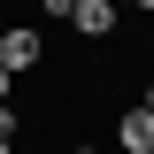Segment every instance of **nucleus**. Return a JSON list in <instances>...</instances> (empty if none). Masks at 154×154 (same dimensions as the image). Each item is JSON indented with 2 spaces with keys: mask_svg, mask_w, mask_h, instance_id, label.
<instances>
[{
  "mask_svg": "<svg viewBox=\"0 0 154 154\" xmlns=\"http://www.w3.org/2000/svg\"><path fill=\"white\" fill-rule=\"evenodd\" d=\"M38 62H46V38L31 31V23H0V69H38Z\"/></svg>",
  "mask_w": 154,
  "mask_h": 154,
  "instance_id": "nucleus-1",
  "label": "nucleus"
},
{
  "mask_svg": "<svg viewBox=\"0 0 154 154\" xmlns=\"http://www.w3.org/2000/svg\"><path fill=\"white\" fill-rule=\"evenodd\" d=\"M116 8H123V0H69V31L77 38H116Z\"/></svg>",
  "mask_w": 154,
  "mask_h": 154,
  "instance_id": "nucleus-2",
  "label": "nucleus"
},
{
  "mask_svg": "<svg viewBox=\"0 0 154 154\" xmlns=\"http://www.w3.org/2000/svg\"><path fill=\"white\" fill-rule=\"evenodd\" d=\"M116 146H123V154H154V108L131 100V108L116 116Z\"/></svg>",
  "mask_w": 154,
  "mask_h": 154,
  "instance_id": "nucleus-3",
  "label": "nucleus"
},
{
  "mask_svg": "<svg viewBox=\"0 0 154 154\" xmlns=\"http://www.w3.org/2000/svg\"><path fill=\"white\" fill-rule=\"evenodd\" d=\"M38 8H46V16H62V23H69V0H38Z\"/></svg>",
  "mask_w": 154,
  "mask_h": 154,
  "instance_id": "nucleus-4",
  "label": "nucleus"
},
{
  "mask_svg": "<svg viewBox=\"0 0 154 154\" xmlns=\"http://www.w3.org/2000/svg\"><path fill=\"white\" fill-rule=\"evenodd\" d=\"M0 100H16V69H0Z\"/></svg>",
  "mask_w": 154,
  "mask_h": 154,
  "instance_id": "nucleus-5",
  "label": "nucleus"
},
{
  "mask_svg": "<svg viewBox=\"0 0 154 154\" xmlns=\"http://www.w3.org/2000/svg\"><path fill=\"white\" fill-rule=\"evenodd\" d=\"M139 108H154V77H146V85H139Z\"/></svg>",
  "mask_w": 154,
  "mask_h": 154,
  "instance_id": "nucleus-6",
  "label": "nucleus"
},
{
  "mask_svg": "<svg viewBox=\"0 0 154 154\" xmlns=\"http://www.w3.org/2000/svg\"><path fill=\"white\" fill-rule=\"evenodd\" d=\"M0 154H16V139H0Z\"/></svg>",
  "mask_w": 154,
  "mask_h": 154,
  "instance_id": "nucleus-7",
  "label": "nucleus"
},
{
  "mask_svg": "<svg viewBox=\"0 0 154 154\" xmlns=\"http://www.w3.org/2000/svg\"><path fill=\"white\" fill-rule=\"evenodd\" d=\"M131 8H146V16H154V0H131Z\"/></svg>",
  "mask_w": 154,
  "mask_h": 154,
  "instance_id": "nucleus-8",
  "label": "nucleus"
},
{
  "mask_svg": "<svg viewBox=\"0 0 154 154\" xmlns=\"http://www.w3.org/2000/svg\"><path fill=\"white\" fill-rule=\"evenodd\" d=\"M69 154H100V146H69Z\"/></svg>",
  "mask_w": 154,
  "mask_h": 154,
  "instance_id": "nucleus-9",
  "label": "nucleus"
}]
</instances>
